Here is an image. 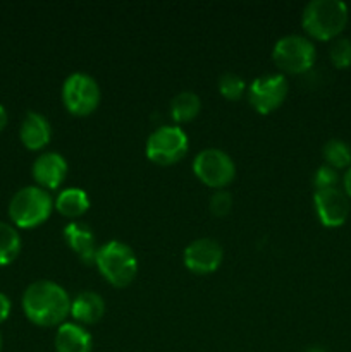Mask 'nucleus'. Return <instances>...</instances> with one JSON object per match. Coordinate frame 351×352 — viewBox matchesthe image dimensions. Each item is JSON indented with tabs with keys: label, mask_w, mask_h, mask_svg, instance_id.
Segmentation results:
<instances>
[{
	"label": "nucleus",
	"mask_w": 351,
	"mask_h": 352,
	"mask_svg": "<svg viewBox=\"0 0 351 352\" xmlns=\"http://www.w3.org/2000/svg\"><path fill=\"white\" fill-rule=\"evenodd\" d=\"M23 311L38 327L62 325L71 311V298L57 282L36 280L24 291Z\"/></svg>",
	"instance_id": "f257e3e1"
},
{
	"label": "nucleus",
	"mask_w": 351,
	"mask_h": 352,
	"mask_svg": "<svg viewBox=\"0 0 351 352\" xmlns=\"http://www.w3.org/2000/svg\"><path fill=\"white\" fill-rule=\"evenodd\" d=\"M350 19L348 6L341 0H310L301 14V26L312 38L330 41L339 38Z\"/></svg>",
	"instance_id": "f03ea898"
},
{
	"label": "nucleus",
	"mask_w": 351,
	"mask_h": 352,
	"mask_svg": "<svg viewBox=\"0 0 351 352\" xmlns=\"http://www.w3.org/2000/svg\"><path fill=\"white\" fill-rule=\"evenodd\" d=\"M95 265L100 274L114 287H127L138 274V258L134 251L120 241H109L98 248Z\"/></svg>",
	"instance_id": "7ed1b4c3"
},
{
	"label": "nucleus",
	"mask_w": 351,
	"mask_h": 352,
	"mask_svg": "<svg viewBox=\"0 0 351 352\" xmlns=\"http://www.w3.org/2000/svg\"><path fill=\"white\" fill-rule=\"evenodd\" d=\"M54 199L47 189L40 186H24L10 198L9 217L14 226L33 229L50 217Z\"/></svg>",
	"instance_id": "20e7f679"
},
{
	"label": "nucleus",
	"mask_w": 351,
	"mask_h": 352,
	"mask_svg": "<svg viewBox=\"0 0 351 352\" xmlns=\"http://www.w3.org/2000/svg\"><path fill=\"white\" fill-rule=\"evenodd\" d=\"M317 58V48L310 38L303 34H286L275 41L272 48V60L281 71L289 74H301L312 69Z\"/></svg>",
	"instance_id": "39448f33"
},
{
	"label": "nucleus",
	"mask_w": 351,
	"mask_h": 352,
	"mask_svg": "<svg viewBox=\"0 0 351 352\" xmlns=\"http://www.w3.org/2000/svg\"><path fill=\"white\" fill-rule=\"evenodd\" d=\"M62 102L74 116H89L100 103V86L88 72H72L62 82Z\"/></svg>",
	"instance_id": "423d86ee"
},
{
	"label": "nucleus",
	"mask_w": 351,
	"mask_h": 352,
	"mask_svg": "<svg viewBox=\"0 0 351 352\" xmlns=\"http://www.w3.org/2000/svg\"><path fill=\"white\" fill-rule=\"evenodd\" d=\"M188 146V134L182 127L160 126L148 136L147 157L157 165H172L184 157Z\"/></svg>",
	"instance_id": "0eeeda50"
},
{
	"label": "nucleus",
	"mask_w": 351,
	"mask_h": 352,
	"mask_svg": "<svg viewBox=\"0 0 351 352\" xmlns=\"http://www.w3.org/2000/svg\"><path fill=\"white\" fill-rule=\"evenodd\" d=\"M193 172L203 184L222 189L236 175L234 160L220 148H205L193 160Z\"/></svg>",
	"instance_id": "6e6552de"
},
{
	"label": "nucleus",
	"mask_w": 351,
	"mask_h": 352,
	"mask_svg": "<svg viewBox=\"0 0 351 352\" xmlns=\"http://www.w3.org/2000/svg\"><path fill=\"white\" fill-rule=\"evenodd\" d=\"M288 95V81L284 74H262L248 86V102L258 113H270L282 105Z\"/></svg>",
	"instance_id": "1a4fd4ad"
},
{
	"label": "nucleus",
	"mask_w": 351,
	"mask_h": 352,
	"mask_svg": "<svg viewBox=\"0 0 351 352\" xmlns=\"http://www.w3.org/2000/svg\"><path fill=\"white\" fill-rule=\"evenodd\" d=\"M313 205H315V212L320 223L323 227H329V229H336V227L343 226L348 220L351 210L350 198L339 188L315 191Z\"/></svg>",
	"instance_id": "9d476101"
},
{
	"label": "nucleus",
	"mask_w": 351,
	"mask_h": 352,
	"mask_svg": "<svg viewBox=\"0 0 351 352\" xmlns=\"http://www.w3.org/2000/svg\"><path fill=\"white\" fill-rule=\"evenodd\" d=\"M224 258L222 246L217 241L209 239V237H200L186 246L182 260H184L186 268L193 274L205 275L212 274L220 267Z\"/></svg>",
	"instance_id": "9b49d317"
},
{
	"label": "nucleus",
	"mask_w": 351,
	"mask_h": 352,
	"mask_svg": "<svg viewBox=\"0 0 351 352\" xmlns=\"http://www.w3.org/2000/svg\"><path fill=\"white\" fill-rule=\"evenodd\" d=\"M31 174L40 188L55 189L67 175V160L57 151H45L33 162Z\"/></svg>",
	"instance_id": "f8f14e48"
},
{
	"label": "nucleus",
	"mask_w": 351,
	"mask_h": 352,
	"mask_svg": "<svg viewBox=\"0 0 351 352\" xmlns=\"http://www.w3.org/2000/svg\"><path fill=\"white\" fill-rule=\"evenodd\" d=\"M64 239L72 251L85 263H95L96 258V241L93 230L88 223L81 220H72L64 227Z\"/></svg>",
	"instance_id": "ddd939ff"
},
{
	"label": "nucleus",
	"mask_w": 351,
	"mask_h": 352,
	"mask_svg": "<svg viewBox=\"0 0 351 352\" xmlns=\"http://www.w3.org/2000/svg\"><path fill=\"white\" fill-rule=\"evenodd\" d=\"M19 138L21 143H23L28 150H41V148H45L50 143V122H48L45 116L31 110V112H28L26 116H24L23 122H21Z\"/></svg>",
	"instance_id": "4468645a"
},
{
	"label": "nucleus",
	"mask_w": 351,
	"mask_h": 352,
	"mask_svg": "<svg viewBox=\"0 0 351 352\" xmlns=\"http://www.w3.org/2000/svg\"><path fill=\"white\" fill-rule=\"evenodd\" d=\"M93 339L79 323H62L55 333L57 352H92Z\"/></svg>",
	"instance_id": "2eb2a0df"
},
{
	"label": "nucleus",
	"mask_w": 351,
	"mask_h": 352,
	"mask_svg": "<svg viewBox=\"0 0 351 352\" xmlns=\"http://www.w3.org/2000/svg\"><path fill=\"white\" fill-rule=\"evenodd\" d=\"M72 318L79 322V325H92L102 320L103 313H105V301L100 294L93 291H85L81 294L76 296L71 301V311Z\"/></svg>",
	"instance_id": "dca6fc26"
},
{
	"label": "nucleus",
	"mask_w": 351,
	"mask_h": 352,
	"mask_svg": "<svg viewBox=\"0 0 351 352\" xmlns=\"http://www.w3.org/2000/svg\"><path fill=\"white\" fill-rule=\"evenodd\" d=\"M54 206L67 219H79L89 208V198L85 189L65 188L55 198Z\"/></svg>",
	"instance_id": "f3484780"
},
{
	"label": "nucleus",
	"mask_w": 351,
	"mask_h": 352,
	"mask_svg": "<svg viewBox=\"0 0 351 352\" xmlns=\"http://www.w3.org/2000/svg\"><path fill=\"white\" fill-rule=\"evenodd\" d=\"M200 109H202V100L189 89L178 93L171 100V116L176 122H189L198 116Z\"/></svg>",
	"instance_id": "a211bd4d"
},
{
	"label": "nucleus",
	"mask_w": 351,
	"mask_h": 352,
	"mask_svg": "<svg viewBox=\"0 0 351 352\" xmlns=\"http://www.w3.org/2000/svg\"><path fill=\"white\" fill-rule=\"evenodd\" d=\"M21 251V236L16 227L0 222V267L12 263Z\"/></svg>",
	"instance_id": "6ab92c4d"
},
{
	"label": "nucleus",
	"mask_w": 351,
	"mask_h": 352,
	"mask_svg": "<svg viewBox=\"0 0 351 352\" xmlns=\"http://www.w3.org/2000/svg\"><path fill=\"white\" fill-rule=\"evenodd\" d=\"M322 155L326 164L329 167L336 168V170L351 167V148L346 141L332 138V140H329L323 144Z\"/></svg>",
	"instance_id": "aec40b11"
},
{
	"label": "nucleus",
	"mask_w": 351,
	"mask_h": 352,
	"mask_svg": "<svg viewBox=\"0 0 351 352\" xmlns=\"http://www.w3.org/2000/svg\"><path fill=\"white\" fill-rule=\"evenodd\" d=\"M219 91L227 100H240L246 91V82L236 72H224L219 78Z\"/></svg>",
	"instance_id": "412c9836"
},
{
	"label": "nucleus",
	"mask_w": 351,
	"mask_h": 352,
	"mask_svg": "<svg viewBox=\"0 0 351 352\" xmlns=\"http://www.w3.org/2000/svg\"><path fill=\"white\" fill-rule=\"evenodd\" d=\"M329 57L334 67L348 69L351 65V40L350 38L339 36L332 40L329 48Z\"/></svg>",
	"instance_id": "4be33fe9"
},
{
	"label": "nucleus",
	"mask_w": 351,
	"mask_h": 352,
	"mask_svg": "<svg viewBox=\"0 0 351 352\" xmlns=\"http://www.w3.org/2000/svg\"><path fill=\"white\" fill-rule=\"evenodd\" d=\"M337 184H339V174H337L336 168L329 167L327 164L320 165L315 170V174H313V186H315V191L337 188Z\"/></svg>",
	"instance_id": "5701e85b"
},
{
	"label": "nucleus",
	"mask_w": 351,
	"mask_h": 352,
	"mask_svg": "<svg viewBox=\"0 0 351 352\" xmlns=\"http://www.w3.org/2000/svg\"><path fill=\"white\" fill-rule=\"evenodd\" d=\"M233 210V196L226 189H219L210 198V212L215 217H226Z\"/></svg>",
	"instance_id": "b1692460"
},
{
	"label": "nucleus",
	"mask_w": 351,
	"mask_h": 352,
	"mask_svg": "<svg viewBox=\"0 0 351 352\" xmlns=\"http://www.w3.org/2000/svg\"><path fill=\"white\" fill-rule=\"evenodd\" d=\"M10 309H12V302H10L9 296L0 292V323H3L9 318Z\"/></svg>",
	"instance_id": "393cba45"
},
{
	"label": "nucleus",
	"mask_w": 351,
	"mask_h": 352,
	"mask_svg": "<svg viewBox=\"0 0 351 352\" xmlns=\"http://www.w3.org/2000/svg\"><path fill=\"white\" fill-rule=\"evenodd\" d=\"M343 191L346 192L348 198H351V167L348 168L343 177Z\"/></svg>",
	"instance_id": "a878e982"
},
{
	"label": "nucleus",
	"mask_w": 351,
	"mask_h": 352,
	"mask_svg": "<svg viewBox=\"0 0 351 352\" xmlns=\"http://www.w3.org/2000/svg\"><path fill=\"white\" fill-rule=\"evenodd\" d=\"M7 120H9V116H7L6 107H3L2 103H0V131H2L3 127L7 126Z\"/></svg>",
	"instance_id": "bb28decb"
},
{
	"label": "nucleus",
	"mask_w": 351,
	"mask_h": 352,
	"mask_svg": "<svg viewBox=\"0 0 351 352\" xmlns=\"http://www.w3.org/2000/svg\"><path fill=\"white\" fill-rule=\"evenodd\" d=\"M306 352H327L323 347H310V349H306Z\"/></svg>",
	"instance_id": "cd10ccee"
},
{
	"label": "nucleus",
	"mask_w": 351,
	"mask_h": 352,
	"mask_svg": "<svg viewBox=\"0 0 351 352\" xmlns=\"http://www.w3.org/2000/svg\"><path fill=\"white\" fill-rule=\"evenodd\" d=\"M2 347H3V339H2V333H0V352H2Z\"/></svg>",
	"instance_id": "c85d7f7f"
}]
</instances>
